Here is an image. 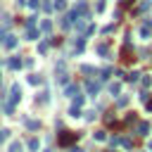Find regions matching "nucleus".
Instances as JSON below:
<instances>
[{
	"label": "nucleus",
	"mask_w": 152,
	"mask_h": 152,
	"mask_svg": "<svg viewBox=\"0 0 152 152\" xmlns=\"http://www.w3.org/2000/svg\"><path fill=\"white\" fill-rule=\"evenodd\" d=\"M55 7H57V10H64V7H66V2H64V0H57V2H55Z\"/></svg>",
	"instance_id": "nucleus-3"
},
{
	"label": "nucleus",
	"mask_w": 152,
	"mask_h": 152,
	"mask_svg": "<svg viewBox=\"0 0 152 152\" xmlns=\"http://www.w3.org/2000/svg\"><path fill=\"white\" fill-rule=\"evenodd\" d=\"M12 152H21V145H17V142H14V145H12Z\"/></svg>",
	"instance_id": "nucleus-5"
},
{
	"label": "nucleus",
	"mask_w": 152,
	"mask_h": 152,
	"mask_svg": "<svg viewBox=\"0 0 152 152\" xmlns=\"http://www.w3.org/2000/svg\"><path fill=\"white\" fill-rule=\"evenodd\" d=\"M121 55H124V62H131V59H133V57H131V48H128V45L121 50Z\"/></svg>",
	"instance_id": "nucleus-2"
},
{
	"label": "nucleus",
	"mask_w": 152,
	"mask_h": 152,
	"mask_svg": "<svg viewBox=\"0 0 152 152\" xmlns=\"http://www.w3.org/2000/svg\"><path fill=\"white\" fill-rule=\"evenodd\" d=\"M76 138H78V133H71V131H64V133L59 135V140H57V142H59L62 147H66V145H71V142H74Z\"/></svg>",
	"instance_id": "nucleus-1"
},
{
	"label": "nucleus",
	"mask_w": 152,
	"mask_h": 152,
	"mask_svg": "<svg viewBox=\"0 0 152 152\" xmlns=\"http://www.w3.org/2000/svg\"><path fill=\"white\" fill-rule=\"evenodd\" d=\"M133 2H135V0H121V7H124V10H126V7H131V5H133Z\"/></svg>",
	"instance_id": "nucleus-4"
}]
</instances>
